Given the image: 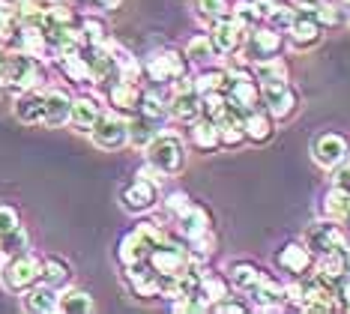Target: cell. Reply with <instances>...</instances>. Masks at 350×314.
I'll list each match as a JSON object with an SVG mask.
<instances>
[{"mask_svg": "<svg viewBox=\"0 0 350 314\" xmlns=\"http://www.w3.org/2000/svg\"><path fill=\"white\" fill-rule=\"evenodd\" d=\"M323 30H326V27L314 18L312 12L299 10L297 21L291 24V30L284 34V39H288V48H291V51L306 54V51H312V48H317V45L323 42Z\"/></svg>", "mask_w": 350, "mask_h": 314, "instance_id": "obj_13", "label": "cell"}, {"mask_svg": "<svg viewBox=\"0 0 350 314\" xmlns=\"http://www.w3.org/2000/svg\"><path fill=\"white\" fill-rule=\"evenodd\" d=\"M341 3H347V6H350V0H341Z\"/></svg>", "mask_w": 350, "mask_h": 314, "instance_id": "obj_59", "label": "cell"}, {"mask_svg": "<svg viewBox=\"0 0 350 314\" xmlns=\"http://www.w3.org/2000/svg\"><path fill=\"white\" fill-rule=\"evenodd\" d=\"M225 276L230 281V287H234L237 293H249L254 291V287L264 281L267 272L258 267L254 261H245V257H240V261H230L228 267H225Z\"/></svg>", "mask_w": 350, "mask_h": 314, "instance_id": "obj_24", "label": "cell"}, {"mask_svg": "<svg viewBox=\"0 0 350 314\" xmlns=\"http://www.w3.org/2000/svg\"><path fill=\"white\" fill-rule=\"evenodd\" d=\"M260 105L273 114L275 123H284L299 111V93L291 81L284 84H260Z\"/></svg>", "mask_w": 350, "mask_h": 314, "instance_id": "obj_11", "label": "cell"}, {"mask_svg": "<svg viewBox=\"0 0 350 314\" xmlns=\"http://www.w3.org/2000/svg\"><path fill=\"white\" fill-rule=\"evenodd\" d=\"M219 141L225 150H237V147H243V144H249V138H245V126H243V114L230 111V105H228V114L219 120Z\"/></svg>", "mask_w": 350, "mask_h": 314, "instance_id": "obj_31", "label": "cell"}, {"mask_svg": "<svg viewBox=\"0 0 350 314\" xmlns=\"http://www.w3.org/2000/svg\"><path fill=\"white\" fill-rule=\"evenodd\" d=\"M312 15L323 24V27H338V24H345V10H341L338 3H332V0H323Z\"/></svg>", "mask_w": 350, "mask_h": 314, "instance_id": "obj_47", "label": "cell"}, {"mask_svg": "<svg viewBox=\"0 0 350 314\" xmlns=\"http://www.w3.org/2000/svg\"><path fill=\"white\" fill-rule=\"evenodd\" d=\"M230 293H234V287H230V281H228L225 272H210V270H204L195 300H198V305H201V311H213V305L221 302V300H225V296H230Z\"/></svg>", "mask_w": 350, "mask_h": 314, "instance_id": "obj_23", "label": "cell"}, {"mask_svg": "<svg viewBox=\"0 0 350 314\" xmlns=\"http://www.w3.org/2000/svg\"><path fill=\"white\" fill-rule=\"evenodd\" d=\"M321 209H323L326 219H332V222H338V224H347V222H350V192L332 186V189L323 195Z\"/></svg>", "mask_w": 350, "mask_h": 314, "instance_id": "obj_38", "label": "cell"}, {"mask_svg": "<svg viewBox=\"0 0 350 314\" xmlns=\"http://www.w3.org/2000/svg\"><path fill=\"white\" fill-rule=\"evenodd\" d=\"M120 270H123V285L129 287L132 296H138V300H159V272L150 267V261L126 263Z\"/></svg>", "mask_w": 350, "mask_h": 314, "instance_id": "obj_16", "label": "cell"}, {"mask_svg": "<svg viewBox=\"0 0 350 314\" xmlns=\"http://www.w3.org/2000/svg\"><path fill=\"white\" fill-rule=\"evenodd\" d=\"M45 78H49L45 60L12 48L10 57H6L3 75H0V84H6L12 93H25V90H39V87H45Z\"/></svg>", "mask_w": 350, "mask_h": 314, "instance_id": "obj_2", "label": "cell"}, {"mask_svg": "<svg viewBox=\"0 0 350 314\" xmlns=\"http://www.w3.org/2000/svg\"><path fill=\"white\" fill-rule=\"evenodd\" d=\"M213 311H216V314H228V311L230 314H245V311H252V302H245V300H240V296L230 293L221 302L213 305Z\"/></svg>", "mask_w": 350, "mask_h": 314, "instance_id": "obj_49", "label": "cell"}, {"mask_svg": "<svg viewBox=\"0 0 350 314\" xmlns=\"http://www.w3.org/2000/svg\"><path fill=\"white\" fill-rule=\"evenodd\" d=\"M165 239H171V233L165 231L162 224L138 215V222H135L129 231H123L120 239H117V261H120V267L150 261V252H153L156 246H162Z\"/></svg>", "mask_w": 350, "mask_h": 314, "instance_id": "obj_1", "label": "cell"}, {"mask_svg": "<svg viewBox=\"0 0 350 314\" xmlns=\"http://www.w3.org/2000/svg\"><path fill=\"white\" fill-rule=\"evenodd\" d=\"M27 248H30V231L25 228V224H18L15 231L0 237V252H3V257L21 254V252H27Z\"/></svg>", "mask_w": 350, "mask_h": 314, "instance_id": "obj_44", "label": "cell"}, {"mask_svg": "<svg viewBox=\"0 0 350 314\" xmlns=\"http://www.w3.org/2000/svg\"><path fill=\"white\" fill-rule=\"evenodd\" d=\"M105 108L108 105H102L96 93H78V96H72V117H69V126L81 135H90V129L105 114Z\"/></svg>", "mask_w": 350, "mask_h": 314, "instance_id": "obj_20", "label": "cell"}, {"mask_svg": "<svg viewBox=\"0 0 350 314\" xmlns=\"http://www.w3.org/2000/svg\"><path fill=\"white\" fill-rule=\"evenodd\" d=\"M162 204V186L144 180V176H135L132 183H126L120 189V207L129 215H147Z\"/></svg>", "mask_w": 350, "mask_h": 314, "instance_id": "obj_8", "label": "cell"}, {"mask_svg": "<svg viewBox=\"0 0 350 314\" xmlns=\"http://www.w3.org/2000/svg\"><path fill=\"white\" fill-rule=\"evenodd\" d=\"M195 257L189 254V248L180 243V239H165L162 246H156L150 252V267H153L159 276H180L189 267H195Z\"/></svg>", "mask_w": 350, "mask_h": 314, "instance_id": "obj_10", "label": "cell"}, {"mask_svg": "<svg viewBox=\"0 0 350 314\" xmlns=\"http://www.w3.org/2000/svg\"><path fill=\"white\" fill-rule=\"evenodd\" d=\"M293 3H297V6H299V10H306V12H314V10H317V6H321V3H323V0H293Z\"/></svg>", "mask_w": 350, "mask_h": 314, "instance_id": "obj_54", "label": "cell"}, {"mask_svg": "<svg viewBox=\"0 0 350 314\" xmlns=\"http://www.w3.org/2000/svg\"><path fill=\"white\" fill-rule=\"evenodd\" d=\"M245 34L249 30L243 27L234 15H225V18L213 21L210 24V39L216 45L219 57H230V54H240L243 51V42H245Z\"/></svg>", "mask_w": 350, "mask_h": 314, "instance_id": "obj_15", "label": "cell"}, {"mask_svg": "<svg viewBox=\"0 0 350 314\" xmlns=\"http://www.w3.org/2000/svg\"><path fill=\"white\" fill-rule=\"evenodd\" d=\"M195 204V198L189 195V192H168V195H165V213L171 215V219H177V215L183 213V209H189Z\"/></svg>", "mask_w": 350, "mask_h": 314, "instance_id": "obj_48", "label": "cell"}, {"mask_svg": "<svg viewBox=\"0 0 350 314\" xmlns=\"http://www.w3.org/2000/svg\"><path fill=\"white\" fill-rule=\"evenodd\" d=\"M141 114L150 117L153 123H159V120H171L168 99H165L162 93H156V90H144L141 93Z\"/></svg>", "mask_w": 350, "mask_h": 314, "instance_id": "obj_43", "label": "cell"}, {"mask_svg": "<svg viewBox=\"0 0 350 314\" xmlns=\"http://www.w3.org/2000/svg\"><path fill=\"white\" fill-rule=\"evenodd\" d=\"M284 45H288V39H284L282 30L269 27V24L264 21L260 27H252L249 34H245L240 57L252 66V63H264L269 57H278V54L284 51Z\"/></svg>", "mask_w": 350, "mask_h": 314, "instance_id": "obj_6", "label": "cell"}, {"mask_svg": "<svg viewBox=\"0 0 350 314\" xmlns=\"http://www.w3.org/2000/svg\"><path fill=\"white\" fill-rule=\"evenodd\" d=\"M87 138L93 141V147H99L105 153H120L129 147V117L105 108V114L96 120V126L90 129Z\"/></svg>", "mask_w": 350, "mask_h": 314, "instance_id": "obj_7", "label": "cell"}, {"mask_svg": "<svg viewBox=\"0 0 350 314\" xmlns=\"http://www.w3.org/2000/svg\"><path fill=\"white\" fill-rule=\"evenodd\" d=\"M159 132L156 129V123L150 117H144V114H135V117H129V147L132 150H141L144 153V147L150 141H153V135Z\"/></svg>", "mask_w": 350, "mask_h": 314, "instance_id": "obj_40", "label": "cell"}, {"mask_svg": "<svg viewBox=\"0 0 350 314\" xmlns=\"http://www.w3.org/2000/svg\"><path fill=\"white\" fill-rule=\"evenodd\" d=\"M54 60H57V69L63 78H69V81H75V84H93L90 66H87V60H84V48L81 51H72V54H60V57H54Z\"/></svg>", "mask_w": 350, "mask_h": 314, "instance_id": "obj_35", "label": "cell"}, {"mask_svg": "<svg viewBox=\"0 0 350 314\" xmlns=\"http://www.w3.org/2000/svg\"><path fill=\"white\" fill-rule=\"evenodd\" d=\"M189 147H192L195 153H216L221 147L216 120L198 117L195 123H189Z\"/></svg>", "mask_w": 350, "mask_h": 314, "instance_id": "obj_27", "label": "cell"}, {"mask_svg": "<svg viewBox=\"0 0 350 314\" xmlns=\"http://www.w3.org/2000/svg\"><path fill=\"white\" fill-rule=\"evenodd\" d=\"M42 281V254L36 252H21V254H12L3 261V270H0V285L6 287L10 293H25L30 291L33 285Z\"/></svg>", "mask_w": 350, "mask_h": 314, "instance_id": "obj_4", "label": "cell"}, {"mask_svg": "<svg viewBox=\"0 0 350 314\" xmlns=\"http://www.w3.org/2000/svg\"><path fill=\"white\" fill-rule=\"evenodd\" d=\"M254 3H258L260 10L267 12V10H273V6H278V3H282V0H254Z\"/></svg>", "mask_w": 350, "mask_h": 314, "instance_id": "obj_55", "label": "cell"}, {"mask_svg": "<svg viewBox=\"0 0 350 314\" xmlns=\"http://www.w3.org/2000/svg\"><path fill=\"white\" fill-rule=\"evenodd\" d=\"M84 60L90 66V78L93 84L108 87L111 81H117V63H114V51L108 45H84Z\"/></svg>", "mask_w": 350, "mask_h": 314, "instance_id": "obj_21", "label": "cell"}, {"mask_svg": "<svg viewBox=\"0 0 350 314\" xmlns=\"http://www.w3.org/2000/svg\"><path fill=\"white\" fill-rule=\"evenodd\" d=\"M336 300L341 311H350V272L336 281Z\"/></svg>", "mask_w": 350, "mask_h": 314, "instance_id": "obj_52", "label": "cell"}, {"mask_svg": "<svg viewBox=\"0 0 350 314\" xmlns=\"http://www.w3.org/2000/svg\"><path fill=\"white\" fill-rule=\"evenodd\" d=\"M49 3H63V0H49Z\"/></svg>", "mask_w": 350, "mask_h": 314, "instance_id": "obj_58", "label": "cell"}, {"mask_svg": "<svg viewBox=\"0 0 350 314\" xmlns=\"http://www.w3.org/2000/svg\"><path fill=\"white\" fill-rule=\"evenodd\" d=\"M174 224H177L180 239H198V237H204V233L213 231V213L195 200L192 207L183 209L177 219H174Z\"/></svg>", "mask_w": 350, "mask_h": 314, "instance_id": "obj_22", "label": "cell"}, {"mask_svg": "<svg viewBox=\"0 0 350 314\" xmlns=\"http://www.w3.org/2000/svg\"><path fill=\"white\" fill-rule=\"evenodd\" d=\"M245 296L252 300L254 311H282L291 305L288 302V285H282V281L273 278V276H264V281Z\"/></svg>", "mask_w": 350, "mask_h": 314, "instance_id": "obj_19", "label": "cell"}, {"mask_svg": "<svg viewBox=\"0 0 350 314\" xmlns=\"http://www.w3.org/2000/svg\"><path fill=\"white\" fill-rule=\"evenodd\" d=\"M329 174H332V186L350 192V159H345L341 165H336Z\"/></svg>", "mask_w": 350, "mask_h": 314, "instance_id": "obj_51", "label": "cell"}, {"mask_svg": "<svg viewBox=\"0 0 350 314\" xmlns=\"http://www.w3.org/2000/svg\"><path fill=\"white\" fill-rule=\"evenodd\" d=\"M183 54H186V60L192 63V66H210V63L219 60V51H216V45H213L210 34L192 36L186 45H183Z\"/></svg>", "mask_w": 350, "mask_h": 314, "instance_id": "obj_33", "label": "cell"}, {"mask_svg": "<svg viewBox=\"0 0 350 314\" xmlns=\"http://www.w3.org/2000/svg\"><path fill=\"white\" fill-rule=\"evenodd\" d=\"M144 162L159 168L165 176H180L186 171V141L177 132H156L144 147Z\"/></svg>", "mask_w": 350, "mask_h": 314, "instance_id": "obj_3", "label": "cell"}, {"mask_svg": "<svg viewBox=\"0 0 350 314\" xmlns=\"http://www.w3.org/2000/svg\"><path fill=\"white\" fill-rule=\"evenodd\" d=\"M297 15H299V6L293 3H288V0H282L278 6H273V10H267V24L269 27H275V30H282V34H288L291 30V24L297 21Z\"/></svg>", "mask_w": 350, "mask_h": 314, "instance_id": "obj_42", "label": "cell"}, {"mask_svg": "<svg viewBox=\"0 0 350 314\" xmlns=\"http://www.w3.org/2000/svg\"><path fill=\"white\" fill-rule=\"evenodd\" d=\"M57 311L60 314H93L96 311V300H93L87 291L81 287H63L60 296H57Z\"/></svg>", "mask_w": 350, "mask_h": 314, "instance_id": "obj_30", "label": "cell"}, {"mask_svg": "<svg viewBox=\"0 0 350 314\" xmlns=\"http://www.w3.org/2000/svg\"><path fill=\"white\" fill-rule=\"evenodd\" d=\"M6 57H10V48L0 45V75H3V66H6Z\"/></svg>", "mask_w": 350, "mask_h": 314, "instance_id": "obj_56", "label": "cell"}, {"mask_svg": "<svg viewBox=\"0 0 350 314\" xmlns=\"http://www.w3.org/2000/svg\"><path fill=\"white\" fill-rule=\"evenodd\" d=\"M141 93L144 90H141L138 81L117 78V81H111L105 87V105L123 117H135V114H141Z\"/></svg>", "mask_w": 350, "mask_h": 314, "instance_id": "obj_17", "label": "cell"}, {"mask_svg": "<svg viewBox=\"0 0 350 314\" xmlns=\"http://www.w3.org/2000/svg\"><path fill=\"white\" fill-rule=\"evenodd\" d=\"M228 114V96L225 93H206V96H201V117H206V120H219Z\"/></svg>", "mask_w": 350, "mask_h": 314, "instance_id": "obj_46", "label": "cell"}, {"mask_svg": "<svg viewBox=\"0 0 350 314\" xmlns=\"http://www.w3.org/2000/svg\"><path fill=\"white\" fill-rule=\"evenodd\" d=\"M312 159L317 168L332 171L336 165H341L345 159H350V141L341 132H321L312 141Z\"/></svg>", "mask_w": 350, "mask_h": 314, "instance_id": "obj_12", "label": "cell"}, {"mask_svg": "<svg viewBox=\"0 0 350 314\" xmlns=\"http://www.w3.org/2000/svg\"><path fill=\"white\" fill-rule=\"evenodd\" d=\"M111 51H114V63H117V78L123 81H141L144 75V60H138L129 48H123L120 42L111 39Z\"/></svg>", "mask_w": 350, "mask_h": 314, "instance_id": "obj_36", "label": "cell"}, {"mask_svg": "<svg viewBox=\"0 0 350 314\" xmlns=\"http://www.w3.org/2000/svg\"><path fill=\"white\" fill-rule=\"evenodd\" d=\"M275 267L288 272L291 278H302L314 270V254L306 243H284L275 252Z\"/></svg>", "mask_w": 350, "mask_h": 314, "instance_id": "obj_18", "label": "cell"}, {"mask_svg": "<svg viewBox=\"0 0 350 314\" xmlns=\"http://www.w3.org/2000/svg\"><path fill=\"white\" fill-rule=\"evenodd\" d=\"M25 296V309L33 311V314H54L57 311V296L60 291L51 285H45V281H39V285H33L30 291L21 293Z\"/></svg>", "mask_w": 350, "mask_h": 314, "instance_id": "obj_29", "label": "cell"}, {"mask_svg": "<svg viewBox=\"0 0 350 314\" xmlns=\"http://www.w3.org/2000/svg\"><path fill=\"white\" fill-rule=\"evenodd\" d=\"M308 248H312V254H332V252H345V246H347V228L345 224H338V222H332V219H323L321 222H314V224H308V231H306V239H302Z\"/></svg>", "mask_w": 350, "mask_h": 314, "instance_id": "obj_9", "label": "cell"}, {"mask_svg": "<svg viewBox=\"0 0 350 314\" xmlns=\"http://www.w3.org/2000/svg\"><path fill=\"white\" fill-rule=\"evenodd\" d=\"M252 75L258 84H284V81H291V66L278 54V57H269L264 63H252Z\"/></svg>", "mask_w": 350, "mask_h": 314, "instance_id": "obj_32", "label": "cell"}, {"mask_svg": "<svg viewBox=\"0 0 350 314\" xmlns=\"http://www.w3.org/2000/svg\"><path fill=\"white\" fill-rule=\"evenodd\" d=\"M81 3H87V6H96V10H120V3L123 0H81Z\"/></svg>", "mask_w": 350, "mask_h": 314, "instance_id": "obj_53", "label": "cell"}, {"mask_svg": "<svg viewBox=\"0 0 350 314\" xmlns=\"http://www.w3.org/2000/svg\"><path fill=\"white\" fill-rule=\"evenodd\" d=\"M168 114L171 120H177V123L189 126L195 123L198 117H201V93L195 90H174L171 99H168Z\"/></svg>", "mask_w": 350, "mask_h": 314, "instance_id": "obj_26", "label": "cell"}, {"mask_svg": "<svg viewBox=\"0 0 350 314\" xmlns=\"http://www.w3.org/2000/svg\"><path fill=\"white\" fill-rule=\"evenodd\" d=\"M21 224V213L15 209L12 204H0V237L3 233H10V231H15Z\"/></svg>", "mask_w": 350, "mask_h": 314, "instance_id": "obj_50", "label": "cell"}, {"mask_svg": "<svg viewBox=\"0 0 350 314\" xmlns=\"http://www.w3.org/2000/svg\"><path fill=\"white\" fill-rule=\"evenodd\" d=\"M230 15H234V18L240 21L245 30L260 27V24L267 21V12L260 10L254 0H234V3H230Z\"/></svg>", "mask_w": 350, "mask_h": 314, "instance_id": "obj_41", "label": "cell"}, {"mask_svg": "<svg viewBox=\"0 0 350 314\" xmlns=\"http://www.w3.org/2000/svg\"><path fill=\"white\" fill-rule=\"evenodd\" d=\"M243 126H245V138H249V144H254V147H264V144H269L275 135V120L264 105L252 108L249 114L243 117Z\"/></svg>", "mask_w": 350, "mask_h": 314, "instance_id": "obj_25", "label": "cell"}, {"mask_svg": "<svg viewBox=\"0 0 350 314\" xmlns=\"http://www.w3.org/2000/svg\"><path fill=\"white\" fill-rule=\"evenodd\" d=\"M12 114L25 126H45V120H49V87L18 93L12 102Z\"/></svg>", "mask_w": 350, "mask_h": 314, "instance_id": "obj_14", "label": "cell"}, {"mask_svg": "<svg viewBox=\"0 0 350 314\" xmlns=\"http://www.w3.org/2000/svg\"><path fill=\"white\" fill-rule=\"evenodd\" d=\"M3 261H6V257H3V252H0V270H3Z\"/></svg>", "mask_w": 350, "mask_h": 314, "instance_id": "obj_57", "label": "cell"}, {"mask_svg": "<svg viewBox=\"0 0 350 314\" xmlns=\"http://www.w3.org/2000/svg\"><path fill=\"white\" fill-rule=\"evenodd\" d=\"M69 117H72V96L49 87V120H45V129L69 126Z\"/></svg>", "mask_w": 350, "mask_h": 314, "instance_id": "obj_34", "label": "cell"}, {"mask_svg": "<svg viewBox=\"0 0 350 314\" xmlns=\"http://www.w3.org/2000/svg\"><path fill=\"white\" fill-rule=\"evenodd\" d=\"M192 69V63L186 60V54L177 51V48H156L144 57V75L153 84H174L180 75Z\"/></svg>", "mask_w": 350, "mask_h": 314, "instance_id": "obj_5", "label": "cell"}, {"mask_svg": "<svg viewBox=\"0 0 350 314\" xmlns=\"http://www.w3.org/2000/svg\"><path fill=\"white\" fill-rule=\"evenodd\" d=\"M75 278L72 272V263L66 261V257L60 254H42V281L51 287H57V291H63V287H69Z\"/></svg>", "mask_w": 350, "mask_h": 314, "instance_id": "obj_28", "label": "cell"}, {"mask_svg": "<svg viewBox=\"0 0 350 314\" xmlns=\"http://www.w3.org/2000/svg\"><path fill=\"white\" fill-rule=\"evenodd\" d=\"M78 30H81L84 45H108L111 42V27L99 15H81V18H78Z\"/></svg>", "mask_w": 350, "mask_h": 314, "instance_id": "obj_39", "label": "cell"}, {"mask_svg": "<svg viewBox=\"0 0 350 314\" xmlns=\"http://www.w3.org/2000/svg\"><path fill=\"white\" fill-rule=\"evenodd\" d=\"M195 12H198V18L206 21V27H210L213 21L230 15V0H195Z\"/></svg>", "mask_w": 350, "mask_h": 314, "instance_id": "obj_45", "label": "cell"}, {"mask_svg": "<svg viewBox=\"0 0 350 314\" xmlns=\"http://www.w3.org/2000/svg\"><path fill=\"white\" fill-rule=\"evenodd\" d=\"M228 87V69L225 66H216V63H210V66H198L195 72V90L206 96V93H225Z\"/></svg>", "mask_w": 350, "mask_h": 314, "instance_id": "obj_37", "label": "cell"}]
</instances>
